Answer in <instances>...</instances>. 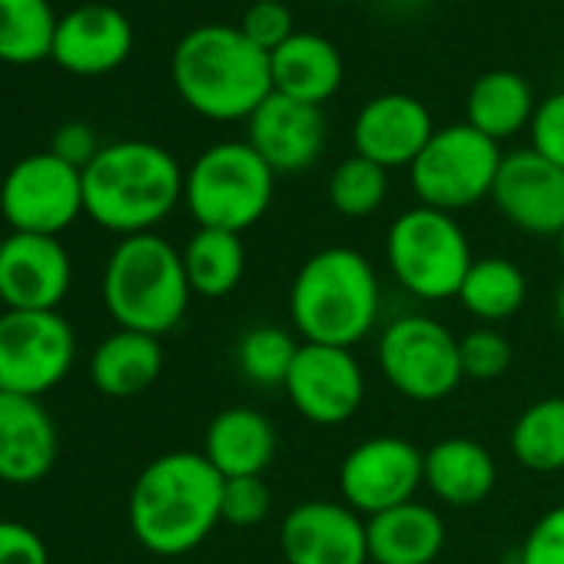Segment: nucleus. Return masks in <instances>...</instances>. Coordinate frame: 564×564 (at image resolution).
<instances>
[{"mask_svg":"<svg viewBox=\"0 0 564 564\" xmlns=\"http://www.w3.org/2000/svg\"><path fill=\"white\" fill-rule=\"evenodd\" d=\"M127 518L150 554H189L223 521V475L203 452H166L137 475Z\"/></svg>","mask_w":564,"mask_h":564,"instance_id":"f257e3e1","label":"nucleus"},{"mask_svg":"<svg viewBox=\"0 0 564 564\" xmlns=\"http://www.w3.org/2000/svg\"><path fill=\"white\" fill-rule=\"evenodd\" d=\"M183 183L186 173L160 143H107L84 170V213L123 239L153 232L183 203Z\"/></svg>","mask_w":564,"mask_h":564,"instance_id":"f03ea898","label":"nucleus"},{"mask_svg":"<svg viewBox=\"0 0 564 564\" xmlns=\"http://www.w3.org/2000/svg\"><path fill=\"white\" fill-rule=\"evenodd\" d=\"M173 87L180 100L206 120H249L272 94L269 54L239 28H196L173 51Z\"/></svg>","mask_w":564,"mask_h":564,"instance_id":"7ed1b4c3","label":"nucleus"},{"mask_svg":"<svg viewBox=\"0 0 564 564\" xmlns=\"http://www.w3.org/2000/svg\"><path fill=\"white\" fill-rule=\"evenodd\" d=\"M382 286L372 262L349 246L313 252L290 286V319L303 343L359 346L379 323Z\"/></svg>","mask_w":564,"mask_h":564,"instance_id":"20e7f679","label":"nucleus"},{"mask_svg":"<svg viewBox=\"0 0 564 564\" xmlns=\"http://www.w3.org/2000/svg\"><path fill=\"white\" fill-rule=\"evenodd\" d=\"M189 279L183 252L156 236L140 232L117 242L104 269V306L120 329L166 336L189 310Z\"/></svg>","mask_w":564,"mask_h":564,"instance_id":"39448f33","label":"nucleus"},{"mask_svg":"<svg viewBox=\"0 0 564 564\" xmlns=\"http://www.w3.org/2000/svg\"><path fill=\"white\" fill-rule=\"evenodd\" d=\"M275 173L246 140H226L203 150L183 183V203L199 229L239 236L269 213Z\"/></svg>","mask_w":564,"mask_h":564,"instance_id":"423d86ee","label":"nucleus"},{"mask_svg":"<svg viewBox=\"0 0 564 564\" xmlns=\"http://www.w3.org/2000/svg\"><path fill=\"white\" fill-rule=\"evenodd\" d=\"M386 262L409 296L425 303H445L458 300V290L475 256L465 229L452 213L412 206L389 226Z\"/></svg>","mask_w":564,"mask_h":564,"instance_id":"0eeeda50","label":"nucleus"},{"mask_svg":"<svg viewBox=\"0 0 564 564\" xmlns=\"http://www.w3.org/2000/svg\"><path fill=\"white\" fill-rule=\"evenodd\" d=\"M501 147L468 123H452L432 133L419 160L409 166L419 206L442 213L468 209L491 196L495 176L501 170Z\"/></svg>","mask_w":564,"mask_h":564,"instance_id":"6e6552de","label":"nucleus"},{"mask_svg":"<svg viewBox=\"0 0 564 564\" xmlns=\"http://www.w3.org/2000/svg\"><path fill=\"white\" fill-rule=\"evenodd\" d=\"M376 356L382 379L412 402H442L465 382L458 339L422 313L392 319L379 336Z\"/></svg>","mask_w":564,"mask_h":564,"instance_id":"1a4fd4ad","label":"nucleus"},{"mask_svg":"<svg viewBox=\"0 0 564 564\" xmlns=\"http://www.w3.org/2000/svg\"><path fill=\"white\" fill-rule=\"evenodd\" d=\"M77 359L74 326L61 313H0V389L41 399L57 389Z\"/></svg>","mask_w":564,"mask_h":564,"instance_id":"9d476101","label":"nucleus"},{"mask_svg":"<svg viewBox=\"0 0 564 564\" xmlns=\"http://www.w3.org/2000/svg\"><path fill=\"white\" fill-rule=\"evenodd\" d=\"M84 213V170L61 156L34 153L11 166L0 183V216L11 232L61 236Z\"/></svg>","mask_w":564,"mask_h":564,"instance_id":"9b49d317","label":"nucleus"},{"mask_svg":"<svg viewBox=\"0 0 564 564\" xmlns=\"http://www.w3.org/2000/svg\"><path fill=\"white\" fill-rule=\"evenodd\" d=\"M425 485V452L399 435H376L346 452L339 465L343 501L362 518L415 501Z\"/></svg>","mask_w":564,"mask_h":564,"instance_id":"f8f14e48","label":"nucleus"},{"mask_svg":"<svg viewBox=\"0 0 564 564\" xmlns=\"http://www.w3.org/2000/svg\"><path fill=\"white\" fill-rule=\"evenodd\" d=\"M282 389L306 422L333 429L349 422L362 409L366 372L352 349L303 343Z\"/></svg>","mask_w":564,"mask_h":564,"instance_id":"ddd939ff","label":"nucleus"},{"mask_svg":"<svg viewBox=\"0 0 564 564\" xmlns=\"http://www.w3.org/2000/svg\"><path fill=\"white\" fill-rule=\"evenodd\" d=\"M74 262L61 236L11 232L0 239V303L57 313L70 293Z\"/></svg>","mask_w":564,"mask_h":564,"instance_id":"4468645a","label":"nucleus"},{"mask_svg":"<svg viewBox=\"0 0 564 564\" xmlns=\"http://www.w3.org/2000/svg\"><path fill=\"white\" fill-rule=\"evenodd\" d=\"M286 564H369L366 518L346 501H303L279 524Z\"/></svg>","mask_w":564,"mask_h":564,"instance_id":"2eb2a0df","label":"nucleus"},{"mask_svg":"<svg viewBox=\"0 0 564 564\" xmlns=\"http://www.w3.org/2000/svg\"><path fill=\"white\" fill-rule=\"evenodd\" d=\"M491 203L498 213L528 236H554L564 229V170L541 153H505L495 176Z\"/></svg>","mask_w":564,"mask_h":564,"instance_id":"dca6fc26","label":"nucleus"},{"mask_svg":"<svg viewBox=\"0 0 564 564\" xmlns=\"http://www.w3.org/2000/svg\"><path fill=\"white\" fill-rule=\"evenodd\" d=\"M246 143L269 163L272 173H303L326 150V113L282 94H269L246 120Z\"/></svg>","mask_w":564,"mask_h":564,"instance_id":"f3484780","label":"nucleus"},{"mask_svg":"<svg viewBox=\"0 0 564 564\" xmlns=\"http://www.w3.org/2000/svg\"><path fill=\"white\" fill-rule=\"evenodd\" d=\"M432 133V113L412 94H379L359 110L352 123L356 153L379 163L382 170L412 166Z\"/></svg>","mask_w":564,"mask_h":564,"instance_id":"a211bd4d","label":"nucleus"},{"mask_svg":"<svg viewBox=\"0 0 564 564\" xmlns=\"http://www.w3.org/2000/svg\"><path fill=\"white\" fill-rule=\"evenodd\" d=\"M61 435L41 399L0 389V481H44L57 462Z\"/></svg>","mask_w":564,"mask_h":564,"instance_id":"6ab92c4d","label":"nucleus"},{"mask_svg":"<svg viewBox=\"0 0 564 564\" xmlns=\"http://www.w3.org/2000/svg\"><path fill=\"white\" fill-rule=\"evenodd\" d=\"M130 51V21L110 4H84L57 21L51 57L77 77H104L123 67Z\"/></svg>","mask_w":564,"mask_h":564,"instance_id":"aec40b11","label":"nucleus"},{"mask_svg":"<svg viewBox=\"0 0 564 564\" xmlns=\"http://www.w3.org/2000/svg\"><path fill=\"white\" fill-rule=\"evenodd\" d=\"M272 70V94H282L290 100L323 107L333 100L346 80V64L339 47L323 34L296 31L279 51L269 54Z\"/></svg>","mask_w":564,"mask_h":564,"instance_id":"412c9836","label":"nucleus"},{"mask_svg":"<svg viewBox=\"0 0 564 564\" xmlns=\"http://www.w3.org/2000/svg\"><path fill=\"white\" fill-rule=\"evenodd\" d=\"M203 455L223 478L262 475L275 458V425L259 409H223L206 425Z\"/></svg>","mask_w":564,"mask_h":564,"instance_id":"4be33fe9","label":"nucleus"},{"mask_svg":"<svg viewBox=\"0 0 564 564\" xmlns=\"http://www.w3.org/2000/svg\"><path fill=\"white\" fill-rule=\"evenodd\" d=\"M369 564H435L445 547V521L422 501L366 518Z\"/></svg>","mask_w":564,"mask_h":564,"instance_id":"5701e85b","label":"nucleus"},{"mask_svg":"<svg viewBox=\"0 0 564 564\" xmlns=\"http://www.w3.org/2000/svg\"><path fill=\"white\" fill-rule=\"evenodd\" d=\"M495 481L498 465L491 452L475 438H442L425 452V485L438 501L452 508L485 501Z\"/></svg>","mask_w":564,"mask_h":564,"instance_id":"b1692460","label":"nucleus"},{"mask_svg":"<svg viewBox=\"0 0 564 564\" xmlns=\"http://www.w3.org/2000/svg\"><path fill=\"white\" fill-rule=\"evenodd\" d=\"M163 372V346L156 336L117 329L90 356V382L110 399L147 392Z\"/></svg>","mask_w":564,"mask_h":564,"instance_id":"393cba45","label":"nucleus"},{"mask_svg":"<svg viewBox=\"0 0 564 564\" xmlns=\"http://www.w3.org/2000/svg\"><path fill=\"white\" fill-rule=\"evenodd\" d=\"M538 104L528 80L514 70H488L481 74L465 100V123L478 133L491 137L495 143L521 133L531 127Z\"/></svg>","mask_w":564,"mask_h":564,"instance_id":"a878e982","label":"nucleus"},{"mask_svg":"<svg viewBox=\"0 0 564 564\" xmlns=\"http://www.w3.org/2000/svg\"><path fill=\"white\" fill-rule=\"evenodd\" d=\"M180 252H183V269H186L193 296L223 300L242 282L246 246H242L239 232L196 229Z\"/></svg>","mask_w":564,"mask_h":564,"instance_id":"bb28decb","label":"nucleus"},{"mask_svg":"<svg viewBox=\"0 0 564 564\" xmlns=\"http://www.w3.org/2000/svg\"><path fill=\"white\" fill-rule=\"evenodd\" d=\"M524 300H528V279L521 265L501 256L475 259L458 290V303L478 323H505L524 306Z\"/></svg>","mask_w":564,"mask_h":564,"instance_id":"cd10ccee","label":"nucleus"},{"mask_svg":"<svg viewBox=\"0 0 564 564\" xmlns=\"http://www.w3.org/2000/svg\"><path fill=\"white\" fill-rule=\"evenodd\" d=\"M508 445L514 462L528 471H564V395L531 402L514 419Z\"/></svg>","mask_w":564,"mask_h":564,"instance_id":"c85d7f7f","label":"nucleus"},{"mask_svg":"<svg viewBox=\"0 0 564 564\" xmlns=\"http://www.w3.org/2000/svg\"><path fill=\"white\" fill-rule=\"evenodd\" d=\"M57 21L47 0H0V61L37 64L51 57Z\"/></svg>","mask_w":564,"mask_h":564,"instance_id":"c756f323","label":"nucleus"},{"mask_svg":"<svg viewBox=\"0 0 564 564\" xmlns=\"http://www.w3.org/2000/svg\"><path fill=\"white\" fill-rule=\"evenodd\" d=\"M296 336L282 326H256L236 346L239 372L259 389H282L290 379V369L300 356Z\"/></svg>","mask_w":564,"mask_h":564,"instance_id":"7c9ffc66","label":"nucleus"},{"mask_svg":"<svg viewBox=\"0 0 564 564\" xmlns=\"http://www.w3.org/2000/svg\"><path fill=\"white\" fill-rule=\"evenodd\" d=\"M389 196V170L352 153L329 176V203L346 219H366L382 209Z\"/></svg>","mask_w":564,"mask_h":564,"instance_id":"2f4dec72","label":"nucleus"},{"mask_svg":"<svg viewBox=\"0 0 564 564\" xmlns=\"http://www.w3.org/2000/svg\"><path fill=\"white\" fill-rule=\"evenodd\" d=\"M458 359L462 376L471 382H495L511 366V343L491 326H478L468 336L458 339Z\"/></svg>","mask_w":564,"mask_h":564,"instance_id":"473e14b6","label":"nucleus"},{"mask_svg":"<svg viewBox=\"0 0 564 564\" xmlns=\"http://www.w3.org/2000/svg\"><path fill=\"white\" fill-rule=\"evenodd\" d=\"M272 508V491L262 475L246 478H223V521L236 528L259 524Z\"/></svg>","mask_w":564,"mask_h":564,"instance_id":"72a5a7b5","label":"nucleus"},{"mask_svg":"<svg viewBox=\"0 0 564 564\" xmlns=\"http://www.w3.org/2000/svg\"><path fill=\"white\" fill-rule=\"evenodd\" d=\"M239 31L262 51V54H272L286 44L296 28H293V14L290 8L282 4V0H252L242 14V24Z\"/></svg>","mask_w":564,"mask_h":564,"instance_id":"f704fd0d","label":"nucleus"},{"mask_svg":"<svg viewBox=\"0 0 564 564\" xmlns=\"http://www.w3.org/2000/svg\"><path fill=\"white\" fill-rule=\"evenodd\" d=\"M514 564H564V505L544 511L524 534Z\"/></svg>","mask_w":564,"mask_h":564,"instance_id":"c9c22d12","label":"nucleus"},{"mask_svg":"<svg viewBox=\"0 0 564 564\" xmlns=\"http://www.w3.org/2000/svg\"><path fill=\"white\" fill-rule=\"evenodd\" d=\"M528 130H531V150L564 170V90L538 104Z\"/></svg>","mask_w":564,"mask_h":564,"instance_id":"e433bc0d","label":"nucleus"},{"mask_svg":"<svg viewBox=\"0 0 564 564\" xmlns=\"http://www.w3.org/2000/svg\"><path fill=\"white\" fill-rule=\"evenodd\" d=\"M0 564H51V551L31 524L0 518Z\"/></svg>","mask_w":564,"mask_h":564,"instance_id":"4c0bfd02","label":"nucleus"},{"mask_svg":"<svg viewBox=\"0 0 564 564\" xmlns=\"http://www.w3.org/2000/svg\"><path fill=\"white\" fill-rule=\"evenodd\" d=\"M51 153H54V156H61L64 163L77 166V170H87V166H90V160L100 153V143H97V133H94L87 123L74 120V123H64V127L54 133Z\"/></svg>","mask_w":564,"mask_h":564,"instance_id":"58836bf2","label":"nucleus"},{"mask_svg":"<svg viewBox=\"0 0 564 564\" xmlns=\"http://www.w3.org/2000/svg\"><path fill=\"white\" fill-rule=\"evenodd\" d=\"M554 313H557V323H561V329H564V282H561V290H557V296H554Z\"/></svg>","mask_w":564,"mask_h":564,"instance_id":"ea45409f","label":"nucleus"},{"mask_svg":"<svg viewBox=\"0 0 564 564\" xmlns=\"http://www.w3.org/2000/svg\"><path fill=\"white\" fill-rule=\"evenodd\" d=\"M557 252H561V259H564V229L557 232Z\"/></svg>","mask_w":564,"mask_h":564,"instance_id":"a19ab883","label":"nucleus"},{"mask_svg":"<svg viewBox=\"0 0 564 564\" xmlns=\"http://www.w3.org/2000/svg\"><path fill=\"white\" fill-rule=\"evenodd\" d=\"M249 4H252V0H249ZM282 4H286V0H282Z\"/></svg>","mask_w":564,"mask_h":564,"instance_id":"79ce46f5","label":"nucleus"}]
</instances>
